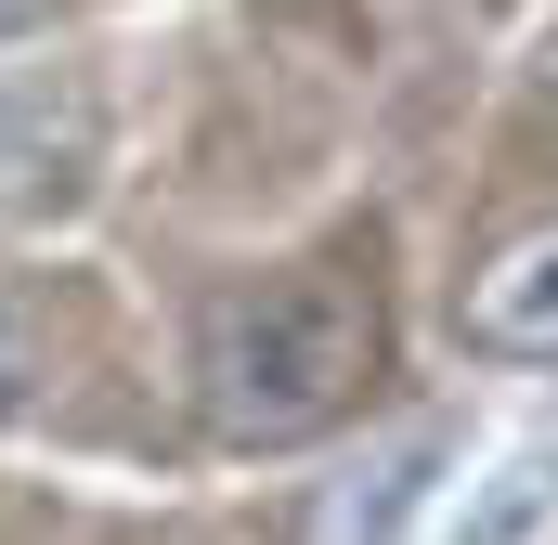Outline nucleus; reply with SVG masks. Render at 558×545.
<instances>
[{
  "label": "nucleus",
  "instance_id": "obj_5",
  "mask_svg": "<svg viewBox=\"0 0 558 545\" xmlns=\"http://www.w3.org/2000/svg\"><path fill=\"white\" fill-rule=\"evenodd\" d=\"M26 390H39V325H26V299L0 286V428L26 415Z\"/></svg>",
  "mask_w": 558,
  "mask_h": 545
},
{
  "label": "nucleus",
  "instance_id": "obj_4",
  "mask_svg": "<svg viewBox=\"0 0 558 545\" xmlns=\"http://www.w3.org/2000/svg\"><path fill=\"white\" fill-rule=\"evenodd\" d=\"M468 338H481V351H507V364H558V221H546V234H520L507 261L481 272Z\"/></svg>",
  "mask_w": 558,
  "mask_h": 545
},
{
  "label": "nucleus",
  "instance_id": "obj_3",
  "mask_svg": "<svg viewBox=\"0 0 558 545\" xmlns=\"http://www.w3.org/2000/svg\"><path fill=\"white\" fill-rule=\"evenodd\" d=\"M546 533H558V428L507 441V455L428 520V545H546Z\"/></svg>",
  "mask_w": 558,
  "mask_h": 545
},
{
  "label": "nucleus",
  "instance_id": "obj_6",
  "mask_svg": "<svg viewBox=\"0 0 558 545\" xmlns=\"http://www.w3.org/2000/svg\"><path fill=\"white\" fill-rule=\"evenodd\" d=\"M39 13H52V0H0V52H13V39H39Z\"/></svg>",
  "mask_w": 558,
  "mask_h": 545
},
{
  "label": "nucleus",
  "instance_id": "obj_2",
  "mask_svg": "<svg viewBox=\"0 0 558 545\" xmlns=\"http://www.w3.org/2000/svg\"><path fill=\"white\" fill-rule=\"evenodd\" d=\"M105 182V92L92 65H0V221H78Z\"/></svg>",
  "mask_w": 558,
  "mask_h": 545
},
{
  "label": "nucleus",
  "instance_id": "obj_1",
  "mask_svg": "<svg viewBox=\"0 0 558 545\" xmlns=\"http://www.w3.org/2000/svg\"><path fill=\"white\" fill-rule=\"evenodd\" d=\"M364 364H377V286L351 261L260 272V286H234L195 325V403H208L221 441H247V455L338 428L351 390H364Z\"/></svg>",
  "mask_w": 558,
  "mask_h": 545
}]
</instances>
